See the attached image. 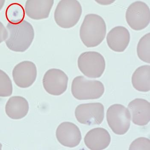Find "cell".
<instances>
[{
    "label": "cell",
    "instance_id": "5",
    "mask_svg": "<svg viewBox=\"0 0 150 150\" xmlns=\"http://www.w3.org/2000/svg\"><path fill=\"white\" fill-rule=\"evenodd\" d=\"M78 65L81 72L89 78H100L104 73L106 62L104 57L98 52L83 53L78 58Z\"/></svg>",
    "mask_w": 150,
    "mask_h": 150
},
{
    "label": "cell",
    "instance_id": "10",
    "mask_svg": "<svg viewBox=\"0 0 150 150\" xmlns=\"http://www.w3.org/2000/svg\"><path fill=\"white\" fill-rule=\"evenodd\" d=\"M12 74L14 81L18 86L28 88L36 81L37 68L33 62L24 61L16 65Z\"/></svg>",
    "mask_w": 150,
    "mask_h": 150
},
{
    "label": "cell",
    "instance_id": "19",
    "mask_svg": "<svg viewBox=\"0 0 150 150\" xmlns=\"http://www.w3.org/2000/svg\"><path fill=\"white\" fill-rule=\"evenodd\" d=\"M150 33L142 36L138 44L137 52L139 58L143 62H150Z\"/></svg>",
    "mask_w": 150,
    "mask_h": 150
},
{
    "label": "cell",
    "instance_id": "25",
    "mask_svg": "<svg viewBox=\"0 0 150 150\" xmlns=\"http://www.w3.org/2000/svg\"><path fill=\"white\" fill-rule=\"evenodd\" d=\"M2 147V144L0 143V150H1Z\"/></svg>",
    "mask_w": 150,
    "mask_h": 150
},
{
    "label": "cell",
    "instance_id": "8",
    "mask_svg": "<svg viewBox=\"0 0 150 150\" xmlns=\"http://www.w3.org/2000/svg\"><path fill=\"white\" fill-rule=\"evenodd\" d=\"M75 115L77 121L82 124H101L104 117V105L100 103L80 104L75 109Z\"/></svg>",
    "mask_w": 150,
    "mask_h": 150
},
{
    "label": "cell",
    "instance_id": "21",
    "mask_svg": "<svg viewBox=\"0 0 150 150\" xmlns=\"http://www.w3.org/2000/svg\"><path fill=\"white\" fill-rule=\"evenodd\" d=\"M129 150H150L149 139L140 137L135 139L129 146Z\"/></svg>",
    "mask_w": 150,
    "mask_h": 150
},
{
    "label": "cell",
    "instance_id": "22",
    "mask_svg": "<svg viewBox=\"0 0 150 150\" xmlns=\"http://www.w3.org/2000/svg\"><path fill=\"white\" fill-rule=\"evenodd\" d=\"M7 37L8 31L2 23L0 21V44L5 41Z\"/></svg>",
    "mask_w": 150,
    "mask_h": 150
},
{
    "label": "cell",
    "instance_id": "14",
    "mask_svg": "<svg viewBox=\"0 0 150 150\" xmlns=\"http://www.w3.org/2000/svg\"><path fill=\"white\" fill-rule=\"evenodd\" d=\"M54 0H27L25 6L27 15L33 20L46 19L49 17Z\"/></svg>",
    "mask_w": 150,
    "mask_h": 150
},
{
    "label": "cell",
    "instance_id": "4",
    "mask_svg": "<svg viewBox=\"0 0 150 150\" xmlns=\"http://www.w3.org/2000/svg\"><path fill=\"white\" fill-rule=\"evenodd\" d=\"M104 85L96 80H89L84 76H77L73 80L71 93L78 100L100 98L104 93Z\"/></svg>",
    "mask_w": 150,
    "mask_h": 150
},
{
    "label": "cell",
    "instance_id": "13",
    "mask_svg": "<svg viewBox=\"0 0 150 150\" xmlns=\"http://www.w3.org/2000/svg\"><path fill=\"white\" fill-rule=\"evenodd\" d=\"M130 38V34L126 28L123 26H117L108 33L107 43L112 51L123 52L129 45Z\"/></svg>",
    "mask_w": 150,
    "mask_h": 150
},
{
    "label": "cell",
    "instance_id": "16",
    "mask_svg": "<svg viewBox=\"0 0 150 150\" xmlns=\"http://www.w3.org/2000/svg\"><path fill=\"white\" fill-rule=\"evenodd\" d=\"M29 106L27 100L21 96L12 97L6 104L5 112L9 118L15 120L22 119L28 112Z\"/></svg>",
    "mask_w": 150,
    "mask_h": 150
},
{
    "label": "cell",
    "instance_id": "20",
    "mask_svg": "<svg viewBox=\"0 0 150 150\" xmlns=\"http://www.w3.org/2000/svg\"><path fill=\"white\" fill-rule=\"evenodd\" d=\"M13 90L11 78L4 71L0 69V97L10 96L12 95Z\"/></svg>",
    "mask_w": 150,
    "mask_h": 150
},
{
    "label": "cell",
    "instance_id": "7",
    "mask_svg": "<svg viewBox=\"0 0 150 150\" xmlns=\"http://www.w3.org/2000/svg\"><path fill=\"white\" fill-rule=\"evenodd\" d=\"M126 20L129 27L134 30L144 29L149 24V7L145 3L141 1L133 3L127 10Z\"/></svg>",
    "mask_w": 150,
    "mask_h": 150
},
{
    "label": "cell",
    "instance_id": "2",
    "mask_svg": "<svg viewBox=\"0 0 150 150\" xmlns=\"http://www.w3.org/2000/svg\"><path fill=\"white\" fill-rule=\"evenodd\" d=\"M106 32L104 19L98 15L89 14L85 16L81 26L80 38L86 47H96L104 40Z\"/></svg>",
    "mask_w": 150,
    "mask_h": 150
},
{
    "label": "cell",
    "instance_id": "23",
    "mask_svg": "<svg viewBox=\"0 0 150 150\" xmlns=\"http://www.w3.org/2000/svg\"><path fill=\"white\" fill-rule=\"evenodd\" d=\"M96 2L101 5H109L112 4L116 0H95Z\"/></svg>",
    "mask_w": 150,
    "mask_h": 150
},
{
    "label": "cell",
    "instance_id": "6",
    "mask_svg": "<svg viewBox=\"0 0 150 150\" xmlns=\"http://www.w3.org/2000/svg\"><path fill=\"white\" fill-rule=\"evenodd\" d=\"M107 120L109 127L115 134L124 135L130 127L131 115L129 110L124 106L115 104L108 109Z\"/></svg>",
    "mask_w": 150,
    "mask_h": 150
},
{
    "label": "cell",
    "instance_id": "11",
    "mask_svg": "<svg viewBox=\"0 0 150 150\" xmlns=\"http://www.w3.org/2000/svg\"><path fill=\"white\" fill-rule=\"evenodd\" d=\"M57 139L61 145L72 148L80 144L81 134L78 126L70 122H64L58 126L56 132Z\"/></svg>",
    "mask_w": 150,
    "mask_h": 150
},
{
    "label": "cell",
    "instance_id": "17",
    "mask_svg": "<svg viewBox=\"0 0 150 150\" xmlns=\"http://www.w3.org/2000/svg\"><path fill=\"white\" fill-rule=\"evenodd\" d=\"M133 87L140 92H147L150 90V66L145 65L138 68L132 77Z\"/></svg>",
    "mask_w": 150,
    "mask_h": 150
},
{
    "label": "cell",
    "instance_id": "3",
    "mask_svg": "<svg viewBox=\"0 0 150 150\" xmlns=\"http://www.w3.org/2000/svg\"><path fill=\"white\" fill-rule=\"evenodd\" d=\"M82 13V8L78 0H61L56 8L54 18L59 27L70 28L77 25Z\"/></svg>",
    "mask_w": 150,
    "mask_h": 150
},
{
    "label": "cell",
    "instance_id": "18",
    "mask_svg": "<svg viewBox=\"0 0 150 150\" xmlns=\"http://www.w3.org/2000/svg\"><path fill=\"white\" fill-rule=\"evenodd\" d=\"M25 11L21 4L14 3L10 4L5 12L6 18L9 23L16 24L24 20Z\"/></svg>",
    "mask_w": 150,
    "mask_h": 150
},
{
    "label": "cell",
    "instance_id": "12",
    "mask_svg": "<svg viewBox=\"0 0 150 150\" xmlns=\"http://www.w3.org/2000/svg\"><path fill=\"white\" fill-rule=\"evenodd\" d=\"M132 121L137 125H146L150 120V104L146 100L136 98L128 104Z\"/></svg>",
    "mask_w": 150,
    "mask_h": 150
},
{
    "label": "cell",
    "instance_id": "1",
    "mask_svg": "<svg viewBox=\"0 0 150 150\" xmlns=\"http://www.w3.org/2000/svg\"><path fill=\"white\" fill-rule=\"evenodd\" d=\"M6 28L8 37L5 42L9 49L24 52L29 48L35 36L34 29L29 22L24 20L16 24L9 22Z\"/></svg>",
    "mask_w": 150,
    "mask_h": 150
},
{
    "label": "cell",
    "instance_id": "24",
    "mask_svg": "<svg viewBox=\"0 0 150 150\" xmlns=\"http://www.w3.org/2000/svg\"><path fill=\"white\" fill-rule=\"evenodd\" d=\"M5 0H0V11H1L5 4Z\"/></svg>",
    "mask_w": 150,
    "mask_h": 150
},
{
    "label": "cell",
    "instance_id": "15",
    "mask_svg": "<svg viewBox=\"0 0 150 150\" xmlns=\"http://www.w3.org/2000/svg\"><path fill=\"white\" fill-rule=\"evenodd\" d=\"M84 141L89 149L104 150L108 147L110 143V135L104 128H95L89 130L86 134Z\"/></svg>",
    "mask_w": 150,
    "mask_h": 150
},
{
    "label": "cell",
    "instance_id": "9",
    "mask_svg": "<svg viewBox=\"0 0 150 150\" xmlns=\"http://www.w3.org/2000/svg\"><path fill=\"white\" fill-rule=\"evenodd\" d=\"M68 80L67 75L61 70L50 69L44 76L43 85L45 91L50 95L60 96L67 90Z\"/></svg>",
    "mask_w": 150,
    "mask_h": 150
}]
</instances>
